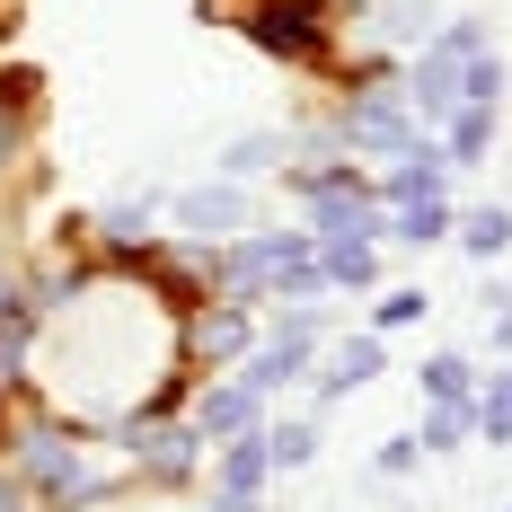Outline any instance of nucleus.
<instances>
[{"label": "nucleus", "mask_w": 512, "mask_h": 512, "mask_svg": "<svg viewBox=\"0 0 512 512\" xmlns=\"http://www.w3.org/2000/svg\"><path fill=\"white\" fill-rule=\"evenodd\" d=\"M9 309H18V283H9V274H0V318H9Z\"/></svg>", "instance_id": "c756f323"}, {"label": "nucleus", "mask_w": 512, "mask_h": 512, "mask_svg": "<svg viewBox=\"0 0 512 512\" xmlns=\"http://www.w3.org/2000/svg\"><path fill=\"white\" fill-rule=\"evenodd\" d=\"M433 195H451V159L424 151V142H407V151H398V168L380 177V212H398V204H433Z\"/></svg>", "instance_id": "0eeeda50"}, {"label": "nucleus", "mask_w": 512, "mask_h": 512, "mask_svg": "<svg viewBox=\"0 0 512 512\" xmlns=\"http://www.w3.org/2000/svg\"><path fill=\"white\" fill-rule=\"evenodd\" d=\"M362 380H380V336H345V345L327 354V371H318V398H345Z\"/></svg>", "instance_id": "f8f14e48"}, {"label": "nucleus", "mask_w": 512, "mask_h": 512, "mask_svg": "<svg viewBox=\"0 0 512 512\" xmlns=\"http://www.w3.org/2000/svg\"><path fill=\"white\" fill-rule=\"evenodd\" d=\"M318 274L345 283V292H362V283L380 274V248H371V239H318Z\"/></svg>", "instance_id": "4468645a"}, {"label": "nucleus", "mask_w": 512, "mask_h": 512, "mask_svg": "<svg viewBox=\"0 0 512 512\" xmlns=\"http://www.w3.org/2000/svg\"><path fill=\"white\" fill-rule=\"evenodd\" d=\"M460 62H468V53H451V45H424V53H415V80L398 89V98H407V115L451 124V115H460Z\"/></svg>", "instance_id": "39448f33"}, {"label": "nucleus", "mask_w": 512, "mask_h": 512, "mask_svg": "<svg viewBox=\"0 0 512 512\" xmlns=\"http://www.w3.org/2000/svg\"><path fill=\"white\" fill-rule=\"evenodd\" d=\"M451 230H460V248H468V256H504V248H512V212H504V204L468 212V221H451Z\"/></svg>", "instance_id": "a211bd4d"}, {"label": "nucleus", "mask_w": 512, "mask_h": 512, "mask_svg": "<svg viewBox=\"0 0 512 512\" xmlns=\"http://www.w3.org/2000/svg\"><path fill=\"white\" fill-rule=\"evenodd\" d=\"M0 512H36V495H27V477H0Z\"/></svg>", "instance_id": "cd10ccee"}, {"label": "nucleus", "mask_w": 512, "mask_h": 512, "mask_svg": "<svg viewBox=\"0 0 512 512\" xmlns=\"http://www.w3.org/2000/svg\"><path fill=\"white\" fill-rule=\"evenodd\" d=\"M18 468L45 486L53 504H98L106 495V477L89 460H80V442H62V433H27V451H18Z\"/></svg>", "instance_id": "f03ea898"}, {"label": "nucleus", "mask_w": 512, "mask_h": 512, "mask_svg": "<svg viewBox=\"0 0 512 512\" xmlns=\"http://www.w3.org/2000/svg\"><path fill=\"white\" fill-rule=\"evenodd\" d=\"M477 433H486V442H512V371H495V380L477 389Z\"/></svg>", "instance_id": "6ab92c4d"}, {"label": "nucleus", "mask_w": 512, "mask_h": 512, "mask_svg": "<svg viewBox=\"0 0 512 512\" xmlns=\"http://www.w3.org/2000/svg\"><path fill=\"white\" fill-rule=\"evenodd\" d=\"M433 45H451V53H495V45H486V18H451Z\"/></svg>", "instance_id": "393cba45"}, {"label": "nucleus", "mask_w": 512, "mask_h": 512, "mask_svg": "<svg viewBox=\"0 0 512 512\" xmlns=\"http://www.w3.org/2000/svg\"><path fill=\"white\" fill-rule=\"evenodd\" d=\"M424 292H415V283H398V292H380V336H389V327H415V318H424Z\"/></svg>", "instance_id": "b1692460"}, {"label": "nucleus", "mask_w": 512, "mask_h": 512, "mask_svg": "<svg viewBox=\"0 0 512 512\" xmlns=\"http://www.w3.org/2000/svg\"><path fill=\"white\" fill-rule=\"evenodd\" d=\"M265 460L274 468H309L318 460V424H274V433H265Z\"/></svg>", "instance_id": "412c9836"}, {"label": "nucleus", "mask_w": 512, "mask_h": 512, "mask_svg": "<svg viewBox=\"0 0 512 512\" xmlns=\"http://www.w3.org/2000/svg\"><path fill=\"white\" fill-rule=\"evenodd\" d=\"M468 380H477L468 354H433L424 362V398H433V407H468Z\"/></svg>", "instance_id": "dca6fc26"}, {"label": "nucleus", "mask_w": 512, "mask_h": 512, "mask_svg": "<svg viewBox=\"0 0 512 512\" xmlns=\"http://www.w3.org/2000/svg\"><path fill=\"white\" fill-rule=\"evenodd\" d=\"M124 451L151 468V477H186V468H195V424H142V415H133V424H124Z\"/></svg>", "instance_id": "9d476101"}, {"label": "nucleus", "mask_w": 512, "mask_h": 512, "mask_svg": "<svg viewBox=\"0 0 512 512\" xmlns=\"http://www.w3.org/2000/svg\"><path fill=\"white\" fill-rule=\"evenodd\" d=\"M221 168H230V177H256V168H283V133H239Z\"/></svg>", "instance_id": "4be33fe9"}, {"label": "nucleus", "mask_w": 512, "mask_h": 512, "mask_svg": "<svg viewBox=\"0 0 512 512\" xmlns=\"http://www.w3.org/2000/svg\"><path fill=\"white\" fill-rule=\"evenodd\" d=\"M380 230H389V212L362 177H336L309 195V239H380Z\"/></svg>", "instance_id": "7ed1b4c3"}, {"label": "nucleus", "mask_w": 512, "mask_h": 512, "mask_svg": "<svg viewBox=\"0 0 512 512\" xmlns=\"http://www.w3.org/2000/svg\"><path fill=\"white\" fill-rule=\"evenodd\" d=\"M248 345H256V327H248V309H239V301H221V309L195 318V354H204V362H230V354H248Z\"/></svg>", "instance_id": "ddd939ff"}, {"label": "nucleus", "mask_w": 512, "mask_h": 512, "mask_svg": "<svg viewBox=\"0 0 512 512\" xmlns=\"http://www.w3.org/2000/svg\"><path fill=\"white\" fill-rule=\"evenodd\" d=\"M451 195H433V204H398L389 212V239H407V248H433V239H451Z\"/></svg>", "instance_id": "2eb2a0df"}, {"label": "nucleus", "mask_w": 512, "mask_h": 512, "mask_svg": "<svg viewBox=\"0 0 512 512\" xmlns=\"http://www.w3.org/2000/svg\"><path fill=\"white\" fill-rule=\"evenodd\" d=\"M460 433H468V407H433L415 424V451H460Z\"/></svg>", "instance_id": "5701e85b"}, {"label": "nucleus", "mask_w": 512, "mask_h": 512, "mask_svg": "<svg viewBox=\"0 0 512 512\" xmlns=\"http://www.w3.org/2000/svg\"><path fill=\"white\" fill-rule=\"evenodd\" d=\"M256 389H239V380H221V389H204L195 398V442H239V433H256Z\"/></svg>", "instance_id": "9b49d317"}, {"label": "nucleus", "mask_w": 512, "mask_h": 512, "mask_svg": "<svg viewBox=\"0 0 512 512\" xmlns=\"http://www.w3.org/2000/svg\"><path fill=\"white\" fill-rule=\"evenodd\" d=\"M265 433H239V442H221V468H212V477H221V504L212 512H256V486H265Z\"/></svg>", "instance_id": "1a4fd4ad"}, {"label": "nucleus", "mask_w": 512, "mask_h": 512, "mask_svg": "<svg viewBox=\"0 0 512 512\" xmlns=\"http://www.w3.org/2000/svg\"><path fill=\"white\" fill-rule=\"evenodd\" d=\"M248 36H256L265 53H292V62H318V53H327V18H318L309 0H265V9L248 18Z\"/></svg>", "instance_id": "20e7f679"}, {"label": "nucleus", "mask_w": 512, "mask_h": 512, "mask_svg": "<svg viewBox=\"0 0 512 512\" xmlns=\"http://www.w3.org/2000/svg\"><path fill=\"white\" fill-rule=\"evenodd\" d=\"M415 460H424V451H415V433H398V442H380V477H407Z\"/></svg>", "instance_id": "bb28decb"}, {"label": "nucleus", "mask_w": 512, "mask_h": 512, "mask_svg": "<svg viewBox=\"0 0 512 512\" xmlns=\"http://www.w3.org/2000/svg\"><path fill=\"white\" fill-rule=\"evenodd\" d=\"M442 133H451V159H477L486 142H495V106H460Z\"/></svg>", "instance_id": "aec40b11"}, {"label": "nucleus", "mask_w": 512, "mask_h": 512, "mask_svg": "<svg viewBox=\"0 0 512 512\" xmlns=\"http://www.w3.org/2000/svg\"><path fill=\"white\" fill-rule=\"evenodd\" d=\"M151 221H159V195H124V204H106V212H98V230L115 239V248L151 239Z\"/></svg>", "instance_id": "f3484780"}, {"label": "nucleus", "mask_w": 512, "mask_h": 512, "mask_svg": "<svg viewBox=\"0 0 512 512\" xmlns=\"http://www.w3.org/2000/svg\"><path fill=\"white\" fill-rule=\"evenodd\" d=\"M309 354H318V318L309 309H292L265 345H248V371H239V389H256V398H274V389H292L309 371Z\"/></svg>", "instance_id": "f257e3e1"}, {"label": "nucleus", "mask_w": 512, "mask_h": 512, "mask_svg": "<svg viewBox=\"0 0 512 512\" xmlns=\"http://www.w3.org/2000/svg\"><path fill=\"white\" fill-rule=\"evenodd\" d=\"M27 327H36V318H27V309H9V327H0V380H9L18 354H27Z\"/></svg>", "instance_id": "a878e982"}, {"label": "nucleus", "mask_w": 512, "mask_h": 512, "mask_svg": "<svg viewBox=\"0 0 512 512\" xmlns=\"http://www.w3.org/2000/svg\"><path fill=\"white\" fill-rule=\"evenodd\" d=\"M345 142H354V151H407L415 142V115H407V98H398V89H371V98H354L345 106Z\"/></svg>", "instance_id": "423d86ee"}, {"label": "nucleus", "mask_w": 512, "mask_h": 512, "mask_svg": "<svg viewBox=\"0 0 512 512\" xmlns=\"http://www.w3.org/2000/svg\"><path fill=\"white\" fill-rule=\"evenodd\" d=\"M177 230H195V239H239V230H248V195H239V186H195V195H177Z\"/></svg>", "instance_id": "6e6552de"}, {"label": "nucleus", "mask_w": 512, "mask_h": 512, "mask_svg": "<svg viewBox=\"0 0 512 512\" xmlns=\"http://www.w3.org/2000/svg\"><path fill=\"white\" fill-rule=\"evenodd\" d=\"M495 345H504V354H512V309H495Z\"/></svg>", "instance_id": "c85d7f7f"}]
</instances>
